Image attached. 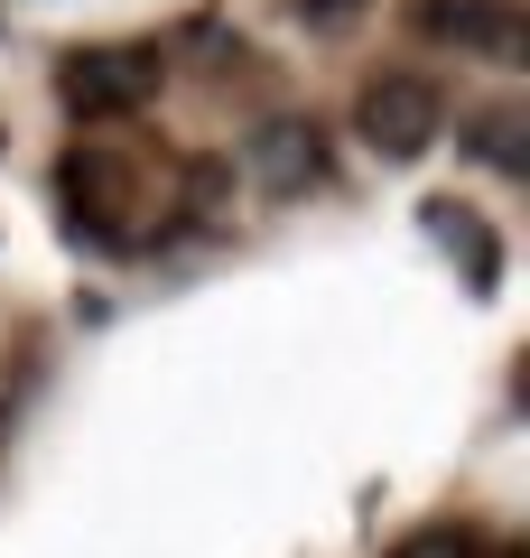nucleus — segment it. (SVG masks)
Segmentation results:
<instances>
[{"label":"nucleus","instance_id":"nucleus-1","mask_svg":"<svg viewBox=\"0 0 530 558\" xmlns=\"http://www.w3.org/2000/svg\"><path fill=\"white\" fill-rule=\"evenodd\" d=\"M57 94L65 112H94V121H121L158 94V47H75L57 65Z\"/></svg>","mask_w":530,"mask_h":558},{"label":"nucleus","instance_id":"nucleus-2","mask_svg":"<svg viewBox=\"0 0 530 558\" xmlns=\"http://www.w3.org/2000/svg\"><path fill=\"white\" fill-rule=\"evenodd\" d=\"M437 121H447V102L419 75H373L363 102H353V131H363V149H382V159H419L437 140Z\"/></svg>","mask_w":530,"mask_h":558},{"label":"nucleus","instance_id":"nucleus-3","mask_svg":"<svg viewBox=\"0 0 530 558\" xmlns=\"http://www.w3.org/2000/svg\"><path fill=\"white\" fill-rule=\"evenodd\" d=\"M65 223L94 242H121V223H131V168L121 159H65Z\"/></svg>","mask_w":530,"mask_h":558},{"label":"nucleus","instance_id":"nucleus-4","mask_svg":"<svg viewBox=\"0 0 530 558\" xmlns=\"http://www.w3.org/2000/svg\"><path fill=\"white\" fill-rule=\"evenodd\" d=\"M252 178L279 186V196L308 186V178H326V131H316L308 112H270V121L252 131Z\"/></svg>","mask_w":530,"mask_h":558},{"label":"nucleus","instance_id":"nucleus-5","mask_svg":"<svg viewBox=\"0 0 530 558\" xmlns=\"http://www.w3.org/2000/svg\"><path fill=\"white\" fill-rule=\"evenodd\" d=\"M429 38H456V47H474V57H521V10H503V0H419L410 10Z\"/></svg>","mask_w":530,"mask_h":558},{"label":"nucleus","instance_id":"nucleus-6","mask_svg":"<svg viewBox=\"0 0 530 558\" xmlns=\"http://www.w3.org/2000/svg\"><path fill=\"white\" fill-rule=\"evenodd\" d=\"M392 558H484V539L474 531H419V539H400Z\"/></svg>","mask_w":530,"mask_h":558},{"label":"nucleus","instance_id":"nucleus-7","mask_svg":"<svg viewBox=\"0 0 530 558\" xmlns=\"http://www.w3.org/2000/svg\"><path fill=\"white\" fill-rule=\"evenodd\" d=\"M466 140H474V149H484V159H493V168H511V131H503V121H474V131H466Z\"/></svg>","mask_w":530,"mask_h":558},{"label":"nucleus","instance_id":"nucleus-8","mask_svg":"<svg viewBox=\"0 0 530 558\" xmlns=\"http://www.w3.org/2000/svg\"><path fill=\"white\" fill-rule=\"evenodd\" d=\"M298 10H308V20H353L363 0H298Z\"/></svg>","mask_w":530,"mask_h":558}]
</instances>
